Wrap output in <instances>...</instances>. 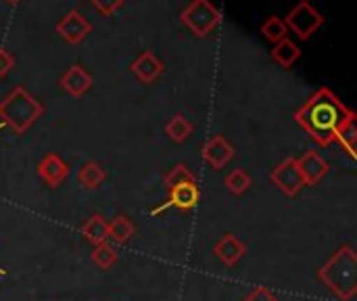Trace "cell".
<instances>
[{
  "label": "cell",
  "mask_w": 357,
  "mask_h": 301,
  "mask_svg": "<svg viewBox=\"0 0 357 301\" xmlns=\"http://www.w3.org/2000/svg\"><path fill=\"white\" fill-rule=\"evenodd\" d=\"M354 111L331 90L318 88L295 113V122L320 145L328 147L335 142L339 128Z\"/></svg>",
  "instance_id": "6da1fadb"
},
{
  "label": "cell",
  "mask_w": 357,
  "mask_h": 301,
  "mask_svg": "<svg viewBox=\"0 0 357 301\" xmlns=\"http://www.w3.org/2000/svg\"><path fill=\"white\" fill-rule=\"evenodd\" d=\"M316 279L341 301L357 295V254L351 245H341L333 258L318 268Z\"/></svg>",
  "instance_id": "7a4b0ae2"
},
{
  "label": "cell",
  "mask_w": 357,
  "mask_h": 301,
  "mask_svg": "<svg viewBox=\"0 0 357 301\" xmlns=\"http://www.w3.org/2000/svg\"><path fill=\"white\" fill-rule=\"evenodd\" d=\"M44 113V107L23 88L15 86L0 101V124L10 128L15 134L27 132Z\"/></svg>",
  "instance_id": "3957f363"
},
{
  "label": "cell",
  "mask_w": 357,
  "mask_h": 301,
  "mask_svg": "<svg viewBox=\"0 0 357 301\" xmlns=\"http://www.w3.org/2000/svg\"><path fill=\"white\" fill-rule=\"evenodd\" d=\"M182 23L199 38L209 36L220 25V10L211 0H192L180 15Z\"/></svg>",
  "instance_id": "277c9868"
},
{
  "label": "cell",
  "mask_w": 357,
  "mask_h": 301,
  "mask_svg": "<svg viewBox=\"0 0 357 301\" xmlns=\"http://www.w3.org/2000/svg\"><path fill=\"white\" fill-rule=\"evenodd\" d=\"M282 21L287 25V29H291L293 34H297L301 40H307L324 23V17L307 0H301L295 8H291V13Z\"/></svg>",
  "instance_id": "5b68a950"
},
{
  "label": "cell",
  "mask_w": 357,
  "mask_h": 301,
  "mask_svg": "<svg viewBox=\"0 0 357 301\" xmlns=\"http://www.w3.org/2000/svg\"><path fill=\"white\" fill-rule=\"evenodd\" d=\"M270 180L287 195V197H297L301 193V189L305 186L303 184V178H301V172H299V163H297V157H287L282 159L270 174Z\"/></svg>",
  "instance_id": "8992f818"
},
{
  "label": "cell",
  "mask_w": 357,
  "mask_h": 301,
  "mask_svg": "<svg viewBox=\"0 0 357 301\" xmlns=\"http://www.w3.org/2000/svg\"><path fill=\"white\" fill-rule=\"evenodd\" d=\"M169 191V197L163 205L155 207L151 212V216H157V214H163L165 210L169 207H176L180 212H190L197 207L199 199H201V191H199V182H184V184H176Z\"/></svg>",
  "instance_id": "52a82bcc"
},
{
  "label": "cell",
  "mask_w": 357,
  "mask_h": 301,
  "mask_svg": "<svg viewBox=\"0 0 357 301\" xmlns=\"http://www.w3.org/2000/svg\"><path fill=\"white\" fill-rule=\"evenodd\" d=\"M92 31L90 21L79 13V10H69L59 23H56V34H61V38L69 44H77L82 42L88 34Z\"/></svg>",
  "instance_id": "ba28073f"
},
{
  "label": "cell",
  "mask_w": 357,
  "mask_h": 301,
  "mask_svg": "<svg viewBox=\"0 0 357 301\" xmlns=\"http://www.w3.org/2000/svg\"><path fill=\"white\" fill-rule=\"evenodd\" d=\"M130 69H132V73L136 75L138 82L153 84V82H157V78H161V73L165 71V65L153 50H144L134 59Z\"/></svg>",
  "instance_id": "9c48e42d"
},
{
  "label": "cell",
  "mask_w": 357,
  "mask_h": 301,
  "mask_svg": "<svg viewBox=\"0 0 357 301\" xmlns=\"http://www.w3.org/2000/svg\"><path fill=\"white\" fill-rule=\"evenodd\" d=\"M297 163H299V172H301V178H303V184L305 186H316L320 180H324V176L331 170L328 161L320 153H316V151L303 153L297 159Z\"/></svg>",
  "instance_id": "30bf717a"
},
{
  "label": "cell",
  "mask_w": 357,
  "mask_h": 301,
  "mask_svg": "<svg viewBox=\"0 0 357 301\" xmlns=\"http://www.w3.org/2000/svg\"><path fill=\"white\" fill-rule=\"evenodd\" d=\"M232 157H234V147L224 134L211 136V140L203 147V159L211 170H222L224 166H228Z\"/></svg>",
  "instance_id": "8fae6325"
},
{
  "label": "cell",
  "mask_w": 357,
  "mask_h": 301,
  "mask_svg": "<svg viewBox=\"0 0 357 301\" xmlns=\"http://www.w3.org/2000/svg\"><path fill=\"white\" fill-rule=\"evenodd\" d=\"M38 176L50 186V189H56L61 186L67 176H69V166L56 155V153H46L42 157V161L38 163Z\"/></svg>",
  "instance_id": "7c38bea8"
},
{
  "label": "cell",
  "mask_w": 357,
  "mask_h": 301,
  "mask_svg": "<svg viewBox=\"0 0 357 301\" xmlns=\"http://www.w3.org/2000/svg\"><path fill=\"white\" fill-rule=\"evenodd\" d=\"M247 254V243L238 241L234 235H224L215 245H213V256L228 268L236 266Z\"/></svg>",
  "instance_id": "4fadbf2b"
},
{
  "label": "cell",
  "mask_w": 357,
  "mask_h": 301,
  "mask_svg": "<svg viewBox=\"0 0 357 301\" xmlns=\"http://www.w3.org/2000/svg\"><path fill=\"white\" fill-rule=\"evenodd\" d=\"M61 88L71 94V96H84L92 88V75L82 67V65H71L61 78H59Z\"/></svg>",
  "instance_id": "5bb4252c"
},
{
  "label": "cell",
  "mask_w": 357,
  "mask_h": 301,
  "mask_svg": "<svg viewBox=\"0 0 357 301\" xmlns=\"http://www.w3.org/2000/svg\"><path fill=\"white\" fill-rule=\"evenodd\" d=\"M79 233H82V237H84L88 243H92L94 247H96V245H102V243L109 241V222L102 218V214H92V216L82 224Z\"/></svg>",
  "instance_id": "9a60e30c"
},
{
  "label": "cell",
  "mask_w": 357,
  "mask_h": 301,
  "mask_svg": "<svg viewBox=\"0 0 357 301\" xmlns=\"http://www.w3.org/2000/svg\"><path fill=\"white\" fill-rule=\"evenodd\" d=\"M107 180V172L98 161H86L77 172V182L86 191H96Z\"/></svg>",
  "instance_id": "2e32d148"
},
{
  "label": "cell",
  "mask_w": 357,
  "mask_h": 301,
  "mask_svg": "<svg viewBox=\"0 0 357 301\" xmlns=\"http://www.w3.org/2000/svg\"><path fill=\"white\" fill-rule=\"evenodd\" d=\"M301 57V48L291 40V38H282L280 42L274 44L272 48V61L278 63L282 69H289L295 65V61Z\"/></svg>",
  "instance_id": "e0dca14e"
},
{
  "label": "cell",
  "mask_w": 357,
  "mask_h": 301,
  "mask_svg": "<svg viewBox=\"0 0 357 301\" xmlns=\"http://www.w3.org/2000/svg\"><path fill=\"white\" fill-rule=\"evenodd\" d=\"M335 142H339V145L347 151V155H349L351 159H357L356 113H351V115L345 119V124L339 128V132H337V136H335Z\"/></svg>",
  "instance_id": "ac0fdd59"
},
{
  "label": "cell",
  "mask_w": 357,
  "mask_h": 301,
  "mask_svg": "<svg viewBox=\"0 0 357 301\" xmlns=\"http://www.w3.org/2000/svg\"><path fill=\"white\" fill-rule=\"evenodd\" d=\"M192 124L182 115V113H176L169 122H167V126H165V134H167V138L169 140H174L176 145H182V142H186L188 138H190V134H192Z\"/></svg>",
  "instance_id": "d6986e66"
},
{
  "label": "cell",
  "mask_w": 357,
  "mask_h": 301,
  "mask_svg": "<svg viewBox=\"0 0 357 301\" xmlns=\"http://www.w3.org/2000/svg\"><path fill=\"white\" fill-rule=\"evenodd\" d=\"M134 233H136V226L128 216H115L109 222V239H113L117 245L128 243L134 237Z\"/></svg>",
  "instance_id": "ffe728a7"
},
{
  "label": "cell",
  "mask_w": 357,
  "mask_h": 301,
  "mask_svg": "<svg viewBox=\"0 0 357 301\" xmlns=\"http://www.w3.org/2000/svg\"><path fill=\"white\" fill-rule=\"evenodd\" d=\"M117 258H119L117 249H115L113 245H109V243L96 245L94 251H92V256H90L92 264H94L98 270H111V268L115 266Z\"/></svg>",
  "instance_id": "44dd1931"
},
{
  "label": "cell",
  "mask_w": 357,
  "mask_h": 301,
  "mask_svg": "<svg viewBox=\"0 0 357 301\" xmlns=\"http://www.w3.org/2000/svg\"><path fill=\"white\" fill-rule=\"evenodd\" d=\"M226 189H228L232 195L241 197V195H245V193L251 189V176H249L245 170L236 168V170H232V172L226 176Z\"/></svg>",
  "instance_id": "7402d4cb"
},
{
  "label": "cell",
  "mask_w": 357,
  "mask_h": 301,
  "mask_svg": "<svg viewBox=\"0 0 357 301\" xmlns=\"http://www.w3.org/2000/svg\"><path fill=\"white\" fill-rule=\"evenodd\" d=\"M261 34H264V38H266L268 42L276 44V42H280L282 38H287L289 29H287L284 21H282L280 17L274 15V17H270V19L261 25Z\"/></svg>",
  "instance_id": "603a6c76"
},
{
  "label": "cell",
  "mask_w": 357,
  "mask_h": 301,
  "mask_svg": "<svg viewBox=\"0 0 357 301\" xmlns=\"http://www.w3.org/2000/svg\"><path fill=\"white\" fill-rule=\"evenodd\" d=\"M184 182H197V176L184 166V163H176L165 176H163V184L165 189H172L176 184H184Z\"/></svg>",
  "instance_id": "cb8c5ba5"
},
{
  "label": "cell",
  "mask_w": 357,
  "mask_h": 301,
  "mask_svg": "<svg viewBox=\"0 0 357 301\" xmlns=\"http://www.w3.org/2000/svg\"><path fill=\"white\" fill-rule=\"evenodd\" d=\"M92 4L100 15H113L123 4V0H92Z\"/></svg>",
  "instance_id": "d4e9b609"
},
{
  "label": "cell",
  "mask_w": 357,
  "mask_h": 301,
  "mask_svg": "<svg viewBox=\"0 0 357 301\" xmlns=\"http://www.w3.org/2000/svg\"><path fill=\"white\" fill-rule=\"evenodd\" d=\"M243 301H278V298L266 287H255L251 293H247V298Z\"/></svg>",
  "instance_id": "484cf974"
},
{
  "label": "cell",
  "mask_w": 357,
  "mask_h": 301,
  "mask_svg": "<svg viewBox=\"0 0 357 301\" xmlns=\"http://www.w3.org/2000/svg\"><path fill=\"white\" fill-rule=\"evenodd\" d=\"M15 67V59L8 50L0 48V78H4L10 69Z\"/></svg>",
  "instance_id": "4316f807"
},
{
  "label": "cell",
  "mask_w": 357,
  "mask_h": 301,
  "mask_svg": "<svg viewBox=\"0 0 357 301\" xmlns=\"http://www.w3.org/2000/svg\"><path fill=\"white\" fill-rule=\"evenodd\" d=\"M0 277H6V270H2V268H0Z\"/></svg>",
  "instance_id": "83f0119b"
},
{
  "label": "cell",
  "mask_w": 357,
  "mask_h": 301,
  "mask_svg": "<svg viewBox=\"0 0 357 301\" xmlns=\"http://www.w3.org/2000/svg\"><path fill=\"white\" fill-rule=\"evenodd\" d=\"M6 2H19V0H6Z\"/></svg>",
  "instance_id": "f1b7e54d"
},
{
  "label": "cell",
  "mask_w": 357,
  "mask_h": 301,
  "mask_svg": "<svg viewBox=\"0 0 357 301\" xmlns=\"http://www.w3.org/2000/svg\"><path fill=\"white\" fill-rule=\"evenodd\" d=\"M0 126H2V124H0Z\"/></svg>",
  "instance_id": "f546056e"
}]
</instances>
